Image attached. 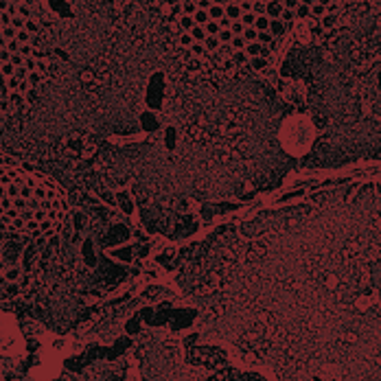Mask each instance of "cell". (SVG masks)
Returning <instances> with one entry per match:
<instances>
[{
    "label": "cell",
    "instance_id": "obj_27",
    "mask_svg": "<svg viewBox=\"0 0 381 381\" xmlns=\"http://www.w3.org/2000/svg\"><path fill=\"white\" fill-rule=\"evenodd\" d=\"M11 22H13V18H11V13H7V11H5V13H2V24H5V27H9V24H11Z\"/></svg>",
    "mask_w": 381,
    "mask_h": 381
},
{
    "label": "cell",
    "instance_id": "obj_29",
    "mask_svg": "<svg viewBox=\"0 0 381 381\" xmlns=\"http://www.w3.org/2000/svg\"><path fill=\"white\" fill-rule=\"evenodd\" d=\"M228 15L230 18H239V7H228Z\"/></svg>",
    "mask_w": 381,
    "mask_h": 381
},
{
    "label": "cell",
    "instance_id": "obj_34",
    "mask_svg": "<svg viewBox=\"0 0 381 381\" xmlns=\"http://www.w3.org/2000/svg\"><path fill=\"white\" fill-rule=\"evenodd\" d=\"M22 61H27V59H22V55H13V57H11V64H13V66H18V64H22Z\"/></svg>",
    "mask_w": 381,
    "mask_h": 381
},
{
    "label": "cell",
    "instance_id": "obj_8",
    "mask_svg": "<svg viewBox=\"0 0 381 381\" xmlns=\"http://www.w3.org/2000/svg\"><path fill=\"white\" fill-rule=\"evenodd\" d=\"M5 193H7V197H13V199H15V197L20 195V190H18V182H13L11 186H7V188H5Z\"/></svg>",
    "mask_w": 381,
    "mask_h": 381
},
{
    "label": "cell",
    "instance_id": "obj_30",
    "mask_svg": "<svg viewBox=\"0 0 381 381\" xmlns=\"http://www.w3.org/2000/svg\"><path fill=\"white\" fill-rule=\"evenodd\" d=\"M232 46H234V48H241V46H243V37H239V35H237V37L232 40Z\"/></svg>",
    "mask_w": 381,
    "mask_h": 381
},
{
    "label": "cell",
    "instance_id": "obj_45",
    "mask_svg": "<svg viewBox=\"0 0 381 381\" xmlns=\"http://www.w3.org/2000/svg\"><path fill=\"white\" fill-rule=\"evenodd\" d=\"M261 57H263V59L270 57V48H265V46H263V48H261Z\"/></svg>",
    "mask_w": 381,
    "mask_h": 381
},
{
    "label": "cell",
    "instance_id": "obj_52",
    "mask_svg": "<svg viewBox=\"0 0 381 381\" xmlns=\"http://www.w3.org/2000/svg\"><path fill=\"white\" fill-rule=\"evenodd\" d=\"M22 219H33V212H22Z\"/></svg>",
    "mask_w": 381,
    "mask_h": 381
},
{
    "label": "cell",
    "instance_id": "obj_32",
    "mask_svg": "<svg viewBox=\"0 0 381 381\" xmlns=\"http://www.w3.org/2000/svg\"><path fill=\"white\" fill-rule=\"evenodd\" d=\"M20 193H22V197H24V199H31V188H29V186H24Z\"/></svg>",
    "mask_w": 381,
    "mask_h": 381
},
{
    "label": "cell",
    "instance_id": "obj_22",
    "mask_svg": "<svg viewBox=\"0 0 381 381\" xmlns=\"http://www.w3.org/2000/svg\"><path fill=\"white\" fill-rule=\"evenodd\" d=\"M193 37H195L197 42H202V40H204V31H202L199 27H195V29H193Z\"/></svg>",
    "mask_w": 381,
    "mask_h": 381
},
{
    "label": "cell",
    "instance_id": "obj_21",
    "mask_svg": "<svg viewBox=\"0 0 381 381\" xmlns=\"http://www.w3.org/2000/svg\"><path fill=\"white\" fill-rule=\"evenodd\" d=\"M206 29H208V33H210V37H212V35L219 31V24H215V22H208V27H206Z\"/></svg>",
    "mask_w": 381,
    "mask_h": 381
},
{
    "label": "cell",
    "instance_id": "obj_2",
    "mask_svg": "<svg viewBox=\"0 0 381 381\" xmlns=\"http://www.w3.org/2000/svg\"><path fill=\"white\" fill-rule=\"evenodd\" d=\"M27 31H29V33H33V37H35V35H40V33H42V27H40V22H35V20H29V22H27Z\"/></svg>",
    "mask_w": 381,
    "mask_h": 381
},
{
    "label": "cell",
    "instance_id": "obj_35",
    "mask_svg": "<svg viewBox=\"0 0 381 381\" xmlns=\"http://www.w3.org/2000/svg\"><path fill=\"white\" fill-rule=\"evenodd\" d=\"M256 35H258V33H256L254 29H248V31H245V40H254Z\"/></svg>",
    "mask_w": 381,
    "mask_h": 381
},
{
    "label": "cell",
    "instance_id": "obj_25",
    "mask_svg": "<svg viewBox=\"0 0 381 381\" xmlns=\"http://www.w3.org/2000/svg\"><path fill=\"white\" fill-rule=\"evenodd\" d=\"M44 197H46V188L37 186V188H35V199H44Z\"/></svg>",
    "mask_w": 381,
    "mask_h": 381
},
{
    "label": "cell",
    "instance_id": "obj_33",
    "mask_svg": "<svg viewBox=\"0 0 381 381\" xmlns=\"http://www.w3.org/2000/svg\"><path fill=\"white\" fill-rule=\"evenodd\" d=\"M241 31H243V24H241V22H234V24H232V33H241Z\"/></svg>",
    "mask_w": 381,
    "mask_h": 381
},
{
    "label": "cell",
    "instance_id": "obj_49",
    "mask_svg": "<svg viewBox=\"0 0 381 381\" xmlns=\"http://www.w3.org/2000/svg\"><path fill=\"white\" fill-rule=\"evenodd\" d=\"M241 9H243V11H250L252 5H250V2H241Z\"/></svg>",
    "mask_w": 381,
    "mask_h": 381
},
{
    "label": "cell",
    "instance_id": "obj_47",
    "mask_svg": "<svg viewBox=\"0 0 381 381\" xmlns=\"http://www.w3.org/2000/svg\"><path fill=\"white\" fill-rule=\"evenodd\" d=\"M20 13H22V15H29V7L22 5V7H20Z\"/></svg>",
    "mask_w": 381,
    "mask_h": 381
},
{
    "label": "cell",
    "instance_id": "obj_44",
    "mask_svg": "<svg viewBox=\"0 0 381 381\" xmlns=\"http://www.w3.org/2000/svg\"><path fill=\"white\" fill-rule=\"evenodd\" d=\"M258 40L261 42H270L272 37H270V33H258Z\"/></svg>",
    "mask_w": 381,
    "mask_h": 381
},
{
    "label": "cell",
    "instance_id": "obj_9",
    "mask_svg": "<svg viewBox=\"0 0 381 381\" xmlns=\"http://www.w3.org/2000/svg\"><path fill=\"white\" fill-rule=\"evenodd\" d=\"M42 79H44V75H42V73H31V75H29V86H33V88H35Z\"/></svg>",
    "mask_w": 381,
    "mask_h": 381
},
{
    "label": "cell",
    "instance_id": "obj_1",
    "mask_svg": "<svg viewBox=\"0 0 381 381\" xmlns=\"http://www.w3.org/2000/svg\"><path fill=\"white\" fill-rule=\"evenodd\" d=\"M265 11L270 15H280L283 13V5L280 2H270V5H265Z\"/></svg>",
    "mask_w": 381,
    "mask_h": 381
},
{
    "label": "cell",
    "instance_id": "obj_31",
    "mask_svg": "<svg viewBox=\"0 0 381 381\" xmlns=\"http://www.w3.org/2000/svg\"><path fill=\"white\" fill-rule=\"evenodd\" d=\"M193 53H195V55H208V53H206V51L202 48L199 44H195V46H193Z\"/></svg>",
    "mask_w": 381,
    "mask_h": 381
},
{
    "label": "cell",
    "instance_id": "obj_13",
    "mask_svg": "<svg viewBox=\"0 0 381 381\" xmlns=\"http://www.w3.org/2000/svg\"><path fill=\"white\" fill-rule=\"evenodd\" d=\"M261 48H263L261 44H250V46H248V53H250L252 57H256V55H261Z\"/></svg>",
    "mask_w": 381,
    "mask_h": 381
},
{
    "label": "cell",
    "instance_id": "obj_4",
    "mask_svg": "<svg viewBox=\"0 0 381 381\" xmlns=\"http://www.w3.org/2000/svg\"><path fill=\"white\" fill-rule=\"evenodd\" d=\"M270 29H272L274 35H283V33H285V24H283V22H278V20L270 22Z\"/></svg>",
    "mask_w": 381,
    "mask_h": 381
},
{
    "label": "cell",
    "instance_id": "obj_48",
    "mask_svg": "<svg viewBox=\"0 0 381 381\" xmlns=\"http://www.w3.org/2000/svg\"><path fill=\"white\" fill-rule=\"evenodd\" d=\"M44 217H46V215H44V210H37V212H35V219H37V221L44 219Z\"/></svg>",
    "mask_w": 381,
    "mask_h": 381
},
{
    "label": "cell",
    "instance_id": "obj_38",
    "mask_svg": "<svg viewBox=\"0 0 381 381\" xmlns=\"http://www.w3.org/2000/svg\"><path fill=\"white\" fill-rule=\"evenodd\" d=\"M20 53L24 55V57H29V55L33 53V48H31V46H22V51H20Z\"/></svg>",
    "mask_w": 381,
    "mask_h": 381
},
{
    "label": "cell",
    "instance_id": "obj_36",
    "mask_svg": "<svg viewBox=\"0 0 381 381\" xmlns=\"http://www.w3.org/2000/svg\"><path fill=\"white\" fill-rule=\"evenodd\" d=\"M7 86H9V88H15V86H20L18 77H11V79H7Z\"/></svg>",
    "mask_w": 381,
    "mask_h": 381
},
{
    "label": "cell",
    "instance_id": "obj_16",
    "mask_svg": "<svg viewBox=\"0 0 381 381\" xmlns=\"http://www.w3.org/2000/svg\"><path fill=\"white\" fill-rule=\"evenodd\" d=\"M5 48H7V51H13V55H15V51H22L20 46H18V40H13V42H7V44H5Z\"/></svg>",
    "mask_w": 381,
    "mask_h": 381
},
{
    "label": "cell",
    "instance_id": "obj_24",
    "mask_svg": "<svg viewBox=\"0 0 381 381\" xmlns=\"http://www.w3.org/2000/svg\"><path fill=\"white\" fill-rule=\"evenodd\" d=\"M11 204H13V202H11V197H7V195H5V197H2V210H5V212H7V210H11Z\"/></svg>",
    "mask_w": 381,
    "mask_h": 381
},
{
    "label": "cell",
    "instance_id": "obj_42",
    "mask_svg": "<svg viewBox=\"0 0 381 381\" xmlns=\"http://www.w3.org/2000/svg\"><path fill=\"white\" fill-rule=\"evenodd\" d=\"M252 7H254L256 11H261V13H263V11H265V5H263V2H254Z\"/></svg>",
    "mask_w": 381,
    "mask_h": 381
},
{
    "label": "cell",
    "instance_id": "obj_37",
    "mask_svg": "<svg viewBox=\"0 0 381 381\" xmlns=\"http://www.w3.org/2000/svg\"><path fill=\"white\" fill-rule=\"evenodd\" d=\"M11 184H13V182H11V178H9L7 173H2V186L7 188V186H11Z\"/></svg>",
    "mask_w": 381,
    "mask_h": 381
},
{
    "label": "cell",
    "instance_id": "obj_17",
    "mask_svg": "<svg viewBox=\"0 0 381 381\" xmlns=\"http://www.w3.org/2000/svg\"><path fill=\"white\" fill-rule=\"evenodd\" d=\"M210 15L212 18H224V9L221 7H210Z\"/></svg>",
    "mask_w": 381,
    "mask_h": 381
},
{
    "label": "cell",
    "instance_id": "obj_12",
    "mask_svg": "<svg viewBox=\"0 0 381 381\" xmlns=\"http://www.w3.org/2000/svg\"><path fill=\"white\" fill-rule=\"evenodd\" d=\"M265 66H267V61H265L263 57H256V59L252 61V68H254V70H263Z\"/></svg>",
    "mask_w": 381,
    "mask_h": 381
},
{
    "label": "cell",
    "instance_id": "obj_20",
    "mask_svg": "<svg viewBox=\"0 0 381 381\" xmlns=\"http://www.w3.org/2000/svg\"><path fill=\"white\" fill-rule=\"evenodd\" d=\"M195 7H197L195 2H184V5H182V9H184L186 13H195Z\"/></svg>",
    "mask_w": 381,
    "mask_h": 381
},
{
    "label": "cell",
    "instance_id": "obj_11",
    "mask_svg": "<svg viewBox=\"0 0 381 381\" xmlns=\"http://www.w3.org/2000/svg\"><path fill=\"white\" fill-rule=\"evenodd\" d=\"M267 27H270L267 18H263V15H261V18H256V29H258L261 33H263V29H267Z\"/></svg>",
    "mask_w": 381,
    "mask_h": 381
},
{
    "label": "cell",
    "instance_id": "obj_41",
    "mask_svg": "<svg viewBox=\"0 0 381 381\" xmlns=\"http://www.w3.org/2000/svg\"><path fill=\"white\" fill-rule=\"evenodd\" d=\"M7 278H9V280H15V278H18V270H11V272H7Z\"/></svg>",
    "mask_w": 381,
    "mask_h": 381
},
{
    "label": "cell",
    "instance_id": "obj_50",
    "mask_svg": "<svg viewBox=\"0 0 381 381\" xmlns=\"http://www.w3.org/2000/svg\"><path fill=\"white\" fill-rule=\"evenodd\" d=\"M309 15V11H307V7H300V18H307Z\"/></svg>",
    "mask_w": 381,
    "mask_h": 381
},
{
    "label": "cell",
    "instance_id": "obj_40",
    "mask_svg": "<svg viewBox=\"0 0 381 381\" xmlns=\"http://www.w3.org/2000/svg\"><path fill=\"white\" fill-rule=\"evenodd\" d=\"M243 22H245V24H252V22H254V15H252V13H245V15H243Z\"/></svg>",
    "mask_w": 381,
    "mask_h": 381
},
{
    "label": "cell",
    "instance_id": "obj_5",
    "mask_svg": "<svg viewBox=\"0 0 381 381\" xmlns=\"http://www.w3.org/2000/svg\"><path fill=\"white\" fill-rule=\"evenodd\" d=\"M206 48H208V53L212 55V53L219 48V40H217V37H208V40H206Z\"/></svg>",
    "mask_w": 381,
    "mask_h": 381
},
{
    "label": "cell",
    "instance_id": "obj_46",
    "mask_svg": "<svg viewBox=\"0 0 381 381\" xmlns=\"http://www.w3.org/2000/svg\"><path fill=\"white\" fill-rule=\"evenodd\" d=\"M2 61H5V64H9V51H7V48L2 51Z\"/></svg>",
    "mask_w": 381,
    "mask_h": 381
},
{
    "label": "cell",
    "instance_id": "obj_26",
    "mask_svg": "<svg viewBox=\"0 0 381 381\" xmlns=\"http://www.w3.org/2000/svg\"><path fill=\"white\" fill-rule=\"evenodd\" d=\"M11 24H13V29H20V27H24V20L18 18V15H13V22H11Z\"/></svg>",
    "mask_w": 381,
    "mask_h": 381
},
{
    "label": "cell",
    "instance_id": "obj_39",
    "mask_svg": "<svg viewBox=\"0 0 381 381\" xmlns=\"http://www.w3.org/2000/svg\"><path fill=\"white\" fill-rule=\"evenodd\" d=\"M13 230H18V228H22V217H15L13 219V226H11Z\"/></svg>",
    "mask_w": 381,
    "mask_h": 381
},
{
    "label": "cell",
    "instance_id": "obj_28",
    "mask_svg": "<svg viewBox=\"0 0 381 381\" xmlns=\"http://www.w3.org/2000/svg\"><path fill=\"white\" fill-rule=\"evenodd\" d=\"M180 44H182V48H186V46L190 44V35H186V33H184V35L180 37Z\"/></svg>",
    "mask_w": 381,
    "mask_h": 381
},
{
    "label": "cell",
    "instance_id": "obj_15",
    "mask_svg": "<svg viewBox=\"0 0 381 381\" xmlns=\"http://www.w3.org/2000/svg\"><path fill=\"white\" fill-rule=\"evenodd\" d=\"M2 73H5L7 79H11L13 77V64H2Z\"/></svg>",
    "mask_w": 381,
    "mask_h": 381
},
{
    "label": "cell",
    "instance_id": "obj_14",
    "mask_svg": "<svg viewBox=\"0 0 381 381\" xmlns=\"http://www.w3.org/2000/svg\"><path fill=\"white\" fill-rule=\"evenodd\" d=\"M193 20H195V22H197V24H204V22H206V20H208V13H206V11H197V13H195V18H193Z\"/></svg>",
    "mask_w": 381,
    "mask_h": 381
},
{
    "label": "cell",
    "instance_id": "obj_43",
    "mask_svg": "<svg viewBox=\"0 0 381 381\" xmlns=\"http://www.w3.org/2000/svg\"><path fill=\"white\" fill-rule=\"evenodd\" d=\"M280 15H283V20H291V18H294V13H291L289 9H287V11H283Z\"/></svg>",
    "mask_w": 381,
    "mask_h": 381
},
{
    "label": "cell",
    "instance_id": "obj_23",
    "mask_svg": "<svg viewBox=\"0 0 381 381\" xmlns=\"http://www.w3.org/2000/svg\"><path fill=\"white\" fill-rule=\"evenodd\" d=\"M230 37H232V33H230V31H228V29H226V31H221V33H219V40H221V42H224V44H226V42H230Z\"/></svg>",
    "mask_w": 381,
    "mask_h": 381
},
{
    "label": "cell",
    "instance_id": "obj_10",
    "mask_svg": "<svg viewBox=\"0 0 381 381\" xmlns=\"http://www.w3.org/2000/svg\"><path fill=\"white\" fill-rule=\"evenodd\" d=\"M2 37H5L7 42H13V37H18V35H15V29H11V27H5V31H2Z\"/></svg>",
    "mask_w": 381,
    "mask_h": 381
},
{
    "label": "cell",
    "instance_id": "obj_19",
    "mask_svg": "<svg viewBox=\"0 0 381 381\" xmlns=\"http://www.w3.org/2000/svg\"><path fill=\"white\" fill-rule=\"evenodd\" d=\"M18 42H22V44L27 46V42H29V31H20V33H18Z\"/></svg>",
    "mask_w": 381,
    "mask_h": 381
},
{
    "label": "cell",
    "instance_id": "obj_3",
    "mask_svg": "<svg viewBox=\"0 0 381 381\" xmlns=\"http://www.w3.org/2000/svg\"><path fill=\"white\" fill-rule=\"evenodd\" d=\"M9 103H11L15 110H22V107L27 105V103H24V99H22V94H13V97L9 99Z\"/></svg>",
    "mask_w": 381,
    "mask_h": 381
},
{
    "label": "cell",
    "instance_id": "obj_7",
    "mask_svg": "<svg viewBox=\"0 0 381 381\" xmlns=\"http://www.w3.org/2000/svg\"><path fill=\"white\" fill-rule=\"evenodd\" d=\"M180 27H182V29H195V20L190 18V15H182Z\"/></svg>",
    "mask_w": 381,
    "mask_h": 381
},
{
    "label": "cell",
    "instance_id": "obj_6",
    "mask_svg": "<svg viewBox=\"0 0 381 381\" xmlns=\"http://www.w3.org/2000/svg\"><path fill=\"white\" fill-rule=\"evenodd\" d=\"M337 24V15H324V20H322V27L324 29H333Z\"/></svg>",
    "mask_w": 381,
    "mask_h": 381
},
{
    "label": "cell",
    "instance_id": "obj_18",
    "mask_svg": "<svg viewBox=\"0 0 381 381\" xmlns=\"http://www.w3.org/2000/svg\"><path fill=\"white\" fill-rule=\"evenodd\" d=\"M27 204H29V199H24V197H15V199H13V206H15V208H24Z\"/></svg>",
    "mask_w": 381,
    "mask_h": 381
},
{
    "label": "cell",
    "instance_id": "obj_51",
    "mask_svg": "<svg viewBox=\"0 0 381 381\" xmlns=\"http://www.w3.org/2000/svg\"><path fill=\"white\" fill-rule=\"evenodd\" d=\"M18 88H20V90H22V92H24V90H27V88H29V81H22V83H20V86H18Z\"/></svg>",
    "mask_w": 381,
    "mask_h": 381
},
{
    "label": "cell",
    "instance_id": "obj_53",
    "mask_svg": "<svg viewBox=\"0 0 381 381\" xmlns=\"http://www.w3.org/2000/svg\"><path fill=\"white\" fill-rule=\"evenodd\" d=\"M322 11H324V7H320V5L313 7V13H322Z\"/></svg>",
    "mask_w": 381,
    "mask_h": 381
}]
</instances>
